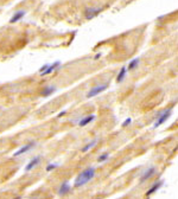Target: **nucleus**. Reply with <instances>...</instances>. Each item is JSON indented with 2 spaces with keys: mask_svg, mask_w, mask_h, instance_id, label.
<instances>
[{
  "mask_svg": "<svg viewBox=\"0 0 178 199\" xmlns=\"http://www.w3.org/2000/svg\"><path fill=\"white\" fill-rule=\"evenodd\" d=\"M71 191V187L68 181H64V183L61 185V187L58 190V194L59 196H65V194H68L69 192Z\"/></svg>",
  "mask_w": 178,
  "mask_h": 199,
  "instance_id": "1a4fd4ad",
  "label": "nucleus"
},
{
  "mask_svg": "<svg viewBox=\"0 0 178 199\" xmlns=\"http://www.w3.org/2000/svg\"><path fill=\"white\" fill-rule=\"evenodd\" d=\"M46 66H48V64H45L44 66H42V68L39 69V74H40V72H43V71L45 70V69H46Z\"/></svg>",
  "mask_w": 178,
  "mask_h": 199,
  "instance_id": "aec40b11",
  "label": "nucleus"
},
{
  "mask_svg": "<svg viewBox=\"0 0 178 199\" xmlns=\"http://www.w3.org/2000/svg\"><path fill=\"white\" fill-rule=\"evenodd\" d=\"M108 158H109V153H103V154H101V155L99 156L97 161H99V162H105L108 159Z\"/></svg>",
  "mask_w": 178,
  "mask_h": 199,
  "instance_id": "f3484780",
  "label": "nucleus"
},
{
  "mask_svg": "<svg viewBox=\"0 0 178 199\" xmlns=\"http://www.w3.org/2000/svg\"><path fill=\"white\" fill-rule=\"evenodd\" d=\"M107 88H108L107 83H106V84H101V86H94V88H92V89L88 92V94H87V98H92V97L96 96V95L101 94L102 92H105Z\"/></svg>",
  "mask_w": 178,
  "mask_h": 199,
  "instance_id": "7ed1b4c3",
  "label": "nucleus"
},
{
  "mask_svg": "<svg viewBox=\"0 0 178 199\" xmlns=\"http://www.w3.org/2000/svg\"><path fill=\"white\" fill-rule=\"evenodd\" d=\"M35 145H36L35 142H30V144H27V145H24L20 149H18L17 152L13 153V156L16 158V156H19V155H22V154H24V153H26V152L30 151L32 147H35Z\"/></svg>",
  "mask_w": 178,
  "mask_h": 199,
  "instance_id": "20e7f679",
  "label": "nucleus"
},
{
  "mask_svg": "<svg viewBox=\"0 0 178 199\" xmlns=\"http://www.w3.org/2000/svg\"><path fill=\"white\" fill-rule=\"evenodd\" d=\"M97 144V140L96 139H95V140H93L92 142H89V144H87L86 146H84V147H83V148H82L81 149V152L82 153H86V152H88L89 151V149H92L93 147H94V146L96 145Z\"/></svg>",
  "mask_w": 178,
  "mask_h": 199,
  "instance_id": "dca6fc26",
  "label": "nucleus"
},
{
  "mask_svg": "<svg viewBox=\"0 0 178 199\" xmlns=\"http://www.w3.org/2000/svg\"><path fill=\"white\" fill-rule=\"evenodd\" d=\"M95 120V115H88L86 118H83L80 120V122H78V126H81V127H84L87 124H89L90 122H93Z\"/></svg>",
  "mask_w": 178,
  "mask_h": 199,
  "instance_id": "9b49d317",
  "label": "nucleus"
},
{
  "mask_svg": "<svg viewBox=\"0 0 178 199\" xmlns=\"http://www.w3.org/2000/svg\"><path fill=\"white\" fill-rule=\"evenodd\" d=\"M100 12H101V8H93V7H90V8H87L86 10L84 16H86L87 19H92L95 16H97Z\"/></svg>",
  "mask_w": 178,
  "mask_h": 199,
  "instance_id": "423d86ee",
  "label": "nucleus"
},
{
  "mask_svg": "<svg viewBox=\"0 0 178 199\" xmlns=\"http://www.w3.org/2000/svg\"><path fill=\"white\" fill-rule=\"evenodd\" d=\"M154 173H156V168H154V167H150V168H148V170H147V171L141 175L140 183H144V181H146L147 179H150L151 177H153V175H154Z\"/></svg>",
  "mask_w": 178,
  "mask_h": 199,
  "instance_id": "6e6552de",
  "label": "nucleus"
},
{
  "mask_svg": "<svg viewBox=\"0 0 178 199\" xmlns=\"http://www.w3.org/2000/svg\"><path fill=\"white\" fill-rule=\"evenodd\" d=\"M95 177V168L94 167H88L84 171H82L75 179V184L74 186L75 187H81L84 186L87 183H89L93 178Z\"/></svg>",
  "mask_w": 178,
  "mask_h": 199,
  "instance_id": "f257e3e1",
  "label": "nucleus"
},
{
  "mask_svg": "<svg viewBox=\"0 0 178 199\" xmlns=\"http://www.w3.org/2000/svg\"><path fill=\"white\" fill-rule=\"evenodd\" d=\"M55 92H56V88H55V86H46V88H44L43 92H42V96L49 97L50 95H52Z\"/></svg>",
  "mask_w": 178,
  "mask_h": 199,
  "instance_id": "f8f14e48",
  "label": "nucleus"
},
{
  "mask_svg": "<svg viewBox=\"0 0 178 199\" xmlns=\"http://www.w3.org/2000/svg\"><path fill=\"white\" fill-rule=\"evenodd\" d=\"M24 16H25V12H24V11L16 12V13H14V16H13L11 19H10V23H11V24H13V23H17L18 20H20V19H22Z\"/></svg>",
  "mask_w": 178,
  "mask_h": 199,
  "instance_id": "4468645a",
  "label": "nucleus"
},
{
  "mask_svg": "<svg viewBox=\"0 0 178 199\" xmlns=\"http://www.w3.org/2000/svg\"><path fill=\"white\" fill-rule=\"evenodd\" d=\"M59 65H61V62L59 60H57V62H55V63H52V64H48V66H46V69L43 71V72H40V75L42 76H46V75H50L52 71L56 69V68H58Z\"/></svg>",
  "mask_w": 178,
  "mask_h": 199,
  "instance_id": "39448f33",
  "label": "nucleus"
},
{
  "mask_svg": "<svg viewBox=\"0 0 178 199\" xmlns=\"http://www.w3.org/2000/svg\"><path fill=\"white\" fill-rule=\"evenodd\" d=\"M163 184H164V181H163V180H159V181H157V183H154L153 185H152V187L150 188V190H148L147 192H146V196L148 197V196H151V194H153L154 192H157V191H158V190H159V188H160V187L163 186Z\"/></svg>",
  "mask_w": 178,
  "mask_h": 199,
  "instance_id": "9d476101",
  "label": "nucleus"
},
{
  "mask_svg": "<svg viewBox=\"0 0 178 199\" xmlns=\"http://www.w3.org/2000/svg\"><path fill=\"white\" fill-rule=\"evenodd\" d=\"M139 62H140L139 58H135V59H133V60H131L130 63H128V66H127L126 69H127V70H134L135 68L139 65Z\"/></svg>",
  "mask_w": 178,
  "mask_h": 199,
  "instance_id": "2eb2a0df",
  "label": "nucleus"
},
{
  "mask_svg": "<svg viewBox=\"0 0 178 199\" xmlns=\"http://www.w3.org/2000/svg\"><path fill=\"white\" fill-rule=\"evenodd\" d=\"M39 161H40V156H35L32 160L25 166V172H30L31 170H33V168L39 164Z\"/></svg>",
  "mask_w": 178,
  "mask_h": 199,
  "instance_id": "0eeeda50",
  "label": "nucleus"
},
{
  "mask_svg": "<svg viewBox=\"0 0 178 199\" xmlns=\"http://www.w3.org/2000/svg\"><path fill=\"white\" fill-rule=\"evenodd\" d=\"M65 114H67V112H65V110H63V112H61V113L58 114V118H62V116H64Z\"/></svg>",
  "mask_w": 178,
  "mask_h": 199,
  "instance_id": "412c9836",
  "label": "nucleus"
},
{
  "mask_svg": "<svg viewBox=\"0 0 178 199\" xmlns=\"http://www.w3.org/2000/svg\"><path fill=\"white\" fill-rule=\"evenodd\" d=\"M131 122H132V118H126L124 122H122V127H127L128 124H131Z\"/></svg>",
  "mask_w": 178,
  "mask_h": 199,
  "instance_id": "6ab92c4d",
  "label": "nucleus"
},
{
  "mask_svg": "<svg viewBox=\"0 0 178 199\" xmlns=\"http://www.w3.org/2000/svg\"><path fill=\"white\" fill-rule=\"evenodd\" d=\"M170 116H171V108L167 109V110H164L162 114H159V115L157 116V120H156V122H154V124H153V127H154V128L159 127V126L164 123Z\"/></svg>",
  "mask_w": 178,
  "mask_h": 199,
  "instance_id": "f03ea898",
  "label": "nucleus"
},
{
  "mask_svg": "<svg viewBox=\"0 0 178 199\" xmlns=\"http://www.w3.org/2000/svg\"><path fill=\"white\" fill-rule=\"evenodd\" d=\"M126 72H127V69H126V66H122L120 71H119L118 76H116V82L118 83H121V82L125 80V76H126Z\"/></svg>",
  "mask_w": 178,
  "mask_h": 199,
  "instance_id": "ddd939ff",
  "label": "nucleus"
},
{
  "mask_svg": "<svg viewBox=\"0 0 178 199\" xmlns=\"http://www.w3.org/2000/svg\"><path fill=\"white\" fill-rule=\"evenodd\" d=\"M99 57H100V54H97L96 56H95V57H94V58H95V59H97V58H99Z\"/></svg>",
  "mask_w": 178,
  "mask_h": 199,
  "instance_id": "4be33fe9",
  "label": "nucleus"
},
{
  "mask_svg": "<svg viewBox=\"0 0 178 199\" xmlns=\"http://www.w3.org/2000/svg\"><path fill=\"white\" fill-rule=\"evenodd\" d=\"M14 199H22V198H20V197H16Z\"/></svg>",
  "mask_w": 178,
  "mask_h": 199,
  "instance_id": "5701e85b",
  "label": "nucleus"
},
{
  "mask_svg": "<svg viewBox=\"0 0 178 199\" xmlns=\"http://www.w3.org/2000/svg\"><path fill=\"white\" fill-rule=\"evenodd\" d=\"M59 165L58 164H49L48 166H46V168H45V171L46 172H51V171H54L55 168H57Z\"/></svg>",
  "mask_w": 178,
  "mask_h": 199,
  "instance_id": "a211bd4d",
  "label": "nucleus"
}]
</instances>
